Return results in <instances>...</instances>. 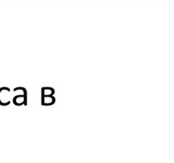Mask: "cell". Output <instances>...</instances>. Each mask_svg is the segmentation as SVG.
I'll return each mask as SVG.
<instances>
[{"label":"cell","instance_id":"cell-1","mask_svg":"<svg viewBox=\"0 0 174 163\" xmlns=\"http://www.w3.org/2000/svg\"><path fill=\"white\" fill-rule=\"evenodd\" d=\"M10 89L9 88L7 87L0 88V105L7 106L10 104Z\"/></svg>","mask_w":174,"mask_h":163},{"label":"cell","instance_id":"cell-2","mask_svg":"<svg viewBox=\"0 0 174 163\" xmlns=\"http://www.w3.org/2000/svg\"><path fill=\"white\" fill-rule=\"evenodd\" d=\"M12 102L16 106H21L22 105H27V98L21 95H15L12 99Z\"/></svg>","mask_w":174,"mask_h":163},{"label":"cell","instance_id":"cell-3","mask_svg":"<svg viewBox=\"0 0 174 163\" xmlns=\"http://www.w3.org/2000/svg\"><path fill=\"white\" fill-rule=\"evenodd\" d=\"M55 103V98L54 96H44L42 97V105L49 106Z\"/></svg>","mask_w":174,"mask_h":163},{"label":"cell","instance_id":"cell-4","mask_svg":"<svg viewBox=\"0 0 174 163\" xmlns=\"http://www.w3.org/2000/svg\"><path fill=\"white\" fill-rule=\"evenodd\" d=\"M54 89L50 87H43L42 88V97L44 96H54Z\"/></svg>","mask_w":174,"mask_h":163},{"label":"cell","instance_id":"cell-5","mask_svg":"<svg viewBox=\"0 0 174 163\" xmlns=\"http://www.w3.org/2000/svg\"><path fill=\"white\" fill-rule=\"evenodd\" d=\"M14 94L15 95H21V96H24V97H27V89L23 87H17L14 89Z\"/></svg>","mask_w":174,"mask_h":163}]
</instances>
